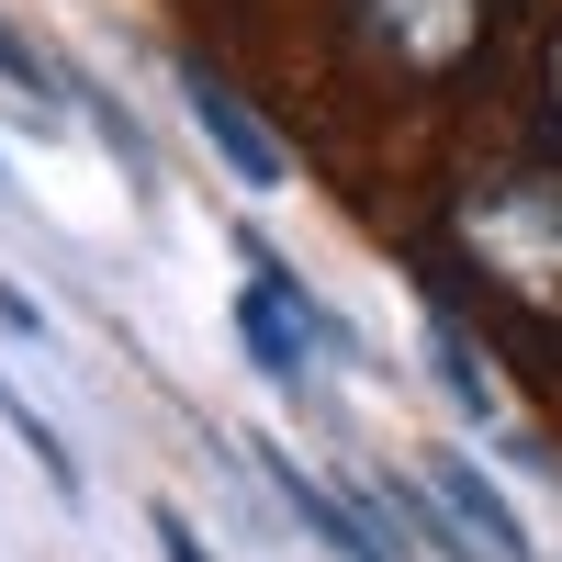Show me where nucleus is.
I'll return each mask as SVG.
<instances>
[{
    "label": "nucleus",
    "mask_w": 562,
    "mask_h": 562,
    "mask_svg": "<svg viewBox=\"0 0 562 562\" xmlns=\"http://www.w3.org/2000/svg\"><path fill=\"white\" fill-rule=\"evenodd\" d=\"M428 484L450 495V518L473 529V540H495L506 562H529V529H518V506H506V495H495V484H484V473H473L461 450H439V461H428Z\"/></svg>",
    "instance_id": "6"
},
{
    "label": "nucleus",
    "mask_w": 562,
    "mask_h": 562,
    "mask_svg": "<svg viewBox=\"0 0 562 562\" xmlns=\"http://www.w3.org/2000/svg\"><path fill=\"white\" fill-rule=\"evenodd\" d=\"M147 529H158V551H169V562H203V540H192V529H180V518H169V506H158V518H147Z\"/></svg>",
    "instance_id": "10"
},
{
    "label": "nucleus",
    "mask_w": 562,
    "mask_h": 562,
    "mask_svg": "<svg viewBox=\"0 0 562 562\" xmlns=\"http://www.w3.org/2000/svg\"><path fill=\"white\" fill-rule=\"evenodd\" d=\"M450 237L506 304L562 315V169H495L450 203Z\"/></svg>",
    "instance_id": "1"
},
{
    "label": "nucleus",
    "mask_w": 562,
    "mask_h": 562,
    "mask_svg": "<svg viewBox=\"0 0 562 562\" xmlns=\"http://www.w3.org/2000/svg\"><path fill=\"white\" fill-rule=\"evenodd\" d=\"M0 416H12V439H23L34 461H45V473H57V495H79V450H68L57 428H45V416H34V405H23L12 383H0Z\"/></svg>",
    "instance_id": "7"
},
{
    "label": "nucleus",
    "mask_w": 562,
    "mask_h": 562,
    "mask_svg": "<svg viewBox=\"0 0 562 562\" xmlns=\"http://www.w3.org/2000/svg\"><path fill=\"white\" fill-rule=\"evenodd\" d=\"M0 79H12V90H34V102H57V90H68V79H57V68H45V57H34V45L12 34V23H0Z\"/></svg>",
    "instance_id": "8"
},
{
    "label": "nucleus",
    "mask_w": 562,
    "mask_h": 562,
    "mask_svg": "<svg viewBox=\"0 0 562 562\" xmlns=\"http://www.w3.org/2000/svg\"><path fill=\"white\" fill-rule=\"evenodd\" d=\"M0 326H12V338H45V315H34V304L12 293V281H0Z\"/></svg>",
    "instance_id": "11"
},
{
    "label": "nucleus",
    "mask_w": 562,
    "mask_h": 562,
    "mask_svg": "<svg viewBox=\"0 0 562 562\" xmlns=\"http://www.w3.org/2000/svg\"><path fill=\"white\" fill-rule=\"evenodd\" d=\"M338 23L371 68H394L416 90L439 79H473L484 45H495V0H338Z\"/></svg>",
    "instance_id": "2"
},
{
    "label": "nucleus",
    "mask_w": 562,
    "mask_h": 562,
    "mask_svg": "<svg viewBox=\"0 0 562 562\" xmlns=\"http://www.w3.org/2000/svg\"><path fill=\"white\" fill-rule=\"evenodd\" d=\"M237 349L270 371L281 394H304V383H315V360H360V338H349V326H338V315H326V304L304 293V270H281V259H270V237H248Z\"/></svg>",
    "instance_id": "3"
},
{
    "label": "nucleus",
    "mask_w": 562,
    "mask_h": 562,
    "mask_svg": "<svg viewBox=\"0 0 562 562\" xmlns=\"http://www.w3.org/2000/svg\"><path fill=\"white\" fill-rule=\"evenodd\" d=\"M180 102H192V124L214 135V158L237 169L248 192H281V180H293V158L270 147V124H259V113H248V102H237V90H225L203 57H180Z\"/></svg>",
    "instance_id": "4"
},
{
    "label": "nucleus",
    "mask_w": 562,
    "mask_h": 562,
    "mask_svg": "<svg viewBox=\"0 0 562 562\" xmlns=\"http://www.w3.org/2000/svg\"><path fill=\"white\" fill-rule=\"evenodd\" d=\"M259 473L281 484V506H293V518H304L326 551H349V562H405V551H394V529H371V518H360V495H326L293 450H259Z\"/></svg>",
    "instance_id": "5"
},
{
    "label": "nucleus",
    "mask_w": 562,
    "mask_h": 562,
    "mask_svg": "<svg viewBox=\"0 0 562 562\" xmlns=\"http://www.w3.org/2000/svg\"><path fill=\"white\" fill-rule=\"evenodd\" d=\"M540 113H551V135H562V23H551V45H540Z\"/></svg>",
    "instance_id": "9"
}]
</instances>
